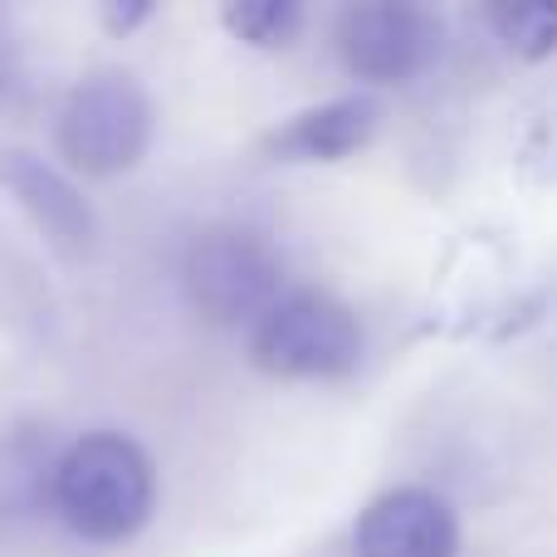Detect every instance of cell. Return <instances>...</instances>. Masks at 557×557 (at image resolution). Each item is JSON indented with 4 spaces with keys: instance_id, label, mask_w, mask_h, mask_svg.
I'll use <instances>...</instances> for the list:
<instances>
[{
    "instance_id": "cell-7",
    "label": "cell",
    "mask_w": 557,
    "mask_h": 557,
    "mask_svg": "<svg viewBox=\"0 0 557 557\" xmlns=\"http://www.w3.org/2000/svg\"><path fill=\"white\" fill-rule=\"evenodd\" d=\"M352 548L357 557H460V523L435 490L401 484L362 509Z\"/></svg>"
},
{
    "instance_id": "cell-1",
    "label": "cell",
    "mask_w": 557,
    "mask_h": 557,
    "mask_svg": "<svg viewBox=\"0 0 557 557\" xmlns=\"http://www.w3.org/2000/svg\"><path fill=\"white\" fill-rule=\"evenodd\" d=\"M54 513L88 543H123L152 519L157 470L123 431H94L54 465Z\"/></svg>"
},
{
    "instance_id": "cell-5",
    "label": "cell",
    "mask_w": 557,
    "mask_h": 557,
    "mask_svg": "<svg viewBox=\"0 0 557 557\" xmlns=\"http://www.w3.org/2000/svg\"><path fill=\"white\" fill-rule=\"evenodd\" d=\"M337 54H343L347 74L362 84H411L441 54V20L411 0L347 5L337 20Z\"/></svg>"
},
{
    "instance_id": "cell-2",
    "label": "cell",
    "mask_w": 557,
    "mask_h": 557,
    "mask_svg": "<svg viewBox=\"0 0 557 557\" xmlns=\"http://www.w3.org/2000/svg\"><path fill=\"white\" fill-rule=\"evenodd\" d=\"M362 323L343 298L323 288H294L255 323L250 357L278 382H343L362 362Z\"/></svg>"
},
{
    "instance_id": "cell-3",
    "label": "cell",
    "mask_w": 557,
    "mask_h": 557,
    "mask_svg": "<svg viewBox=\"0 0 557 557\" xmlns=\"http://www.w3.org/2000/svg\"><path fill=\"white\" fill-rule=\"evenodd\" d=\"M182 284L206 323H260L284 288V255L255 225H206L186 245Z\"/></svg>"
},
{
    "instance_id": "cell-11",
    "label": "cell",
    "mask_w": 557,
    "mask_h": 557,
    "mask_svg": "<svg viewBox=\"0 0 557 557\" xmlns=\"http://www.w3.org/2000/svg\"><path fill=\"white\" fill-rule=\"evenodd\" d=\"M494 29H499L504 49L529 64L557 54V0H513V5L490 10Z\"/></svg>"
},
{
    "instance_id": "cell-12",
    "label": "cell",
    "mask_w": 557,
    "mask_h": 557,
    "mask_svg": "<svg viewBox=\"0 0 557 557\" xmlns=\"http://www.w3.org/2000/svg\"><path fill=\"white\" fill-rule=\"evenodd\" d=\"M152 15H157L152 5H103V25L113 29V35H133V29Z\"/></svg>"
},
{
    "instance_id": "cell-9",
    "label": "cell",
    "mask_w": 557,
    "mask_h": 557,
    "mask_svg": "<svg viewBox=\"0 0 557 557\" xmlns=\"http://www.w3.org/2000/svg\"><path fill=\"white\" fill-rule=\"evenodd\" d=\"M54 465L49 441L39 435H15L0 445V513H35L54 494Z\"/></svg>"
},
{
    "instance_id": "cell-8",
    "label": "cell",
    "mask_w": 557,
    "mask_h": 557,
    "mask_svg": "<svg viewBox=\"0 0 557 557\" xmlns=\"http://www.w3.org/2000/svg\"><path fill=\"white\" fill-rule=\"evenodd\" d=\"M376 123H382V108L367 94H347V98H327L318 108H304L288 123H278L270 137H264V152L274 162H343V157L362 152L376 137Z\"/></svg>"
},
{
    "instance_id": "cell-4",
    "label": "cell",
    "mask_w": 557,
    "mask_h": 557,
    "mask_svg": "<svg viewBox=\"0 0 557 557\" xmlns=\"http://www.w3.org/2000/svg\"><path fill=\"white\" fill-rule=\"evenodd\" d=\"M157 133V108L133 74L84 78L59 108V157L84 176H123L147 157Z\"/></svg>"
},
{
    "instance_id": "cell-10",
    "label": "cell",
    "mask_w": 557,
    "mask_h": 557,
    "mask_svg": "<svg viewBox=\"0 0 557 557\" xmlns=\"http://www.w3.org/2000/svg\"><path fill=\"white\" fill-rule=\"evenodd\" d=\"M225 29L250 49H288L304 35V5L298 0H231L221 10Z\"/></svg>"
},
{
    "instance_id": "cell-6",
    "label": "cell",
    "mask_w": 557,
    "mask_h": 557,
    "mask_svg": "<svg viewBox=\"0 0 557 557\" xmlns=\"http://www.w3.org/2000/svg\"><path fill=\"white\" fill-rule=\"evenodd\" d=\"M0 186L49 240V250H59L64 260H94L98 215L59 166H49L29 147H0Z\"/></svg>"
}]
</instances>
